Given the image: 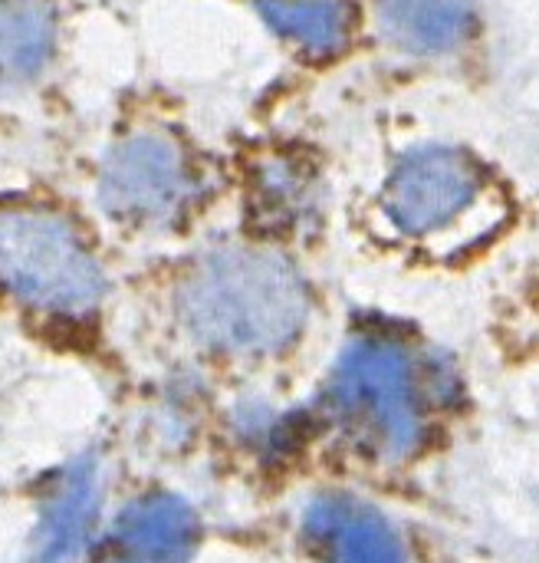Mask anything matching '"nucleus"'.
I'll list each match as a JSON object with an SVG mask.
<instances>
[{"instance_id": "nucleus-1", "label": "nucleus", "mask_w": 539, "mask_h": 563, "mask_svg": "<svg viewBox=\"0 0 539 563\" xmlns=\"http://www.w3.org/2000/svg\"><path fill=\"white\" fill-rule=\"evenodd\" d=\"M184 327L221 353H273L293 343L310 313L303 277L273 251L207 254L181 284Z\"/></svg>"}, {"instance_id": "nucleus-2", "label": "nucleus", "mask_w": 539, "mask_h": 563, "mask_svg": "<svg viewBox=\"0 0 539 563\" xmlns=\"http://www.w3.org/2000/svg\"><path fill=\"white\" fill-rule=\"evenodd\" d=\"M333 409L379 459L402 462L425 442V402L408 350L389 336H359L333 373Z\"/></svg>"}, {"instance_id": "nucleus-3", "label": "nucleus", "mask_w": 539, "mask_h": 563, "mask_svg": "<svg viewBox=\"0 0 539 563\" xmlns=\"http://www.w3.org/2000/svg\"><path fill=\"white\" fill-rule=\"evenodd\" d=\"M0 280L46 313H89L105 290L102 271L79 234L49 211L0 214Z\"/></svg>"}, {"instance_id": "nucleus-4", "label": "nucleus", "mask_w": 539, "mask_h": 563, "mask_svg": "<svg viewBox=\"0 0 539 563\" xmlns=\"http://www.w3.org/2000/svg\"><path fill=\"white\" fill-rule=\"evenodd\" d=\"M487 172L461 148H418L385 181L382 211L389 224L408 241H428L454 228L481 195Z\"/></svg>"}, {"instance_id": "nucleus-5", "label": "nucleus", "mask_w": 539, "mask_h": 563, "mask_svg": "<svg viewBox=\"0 0 539 563\" xmlns=\"http://www.w3.org/2000/svg\"><path fill=\"white\" fill-rule=\"evenodd\" d=\"M194 191L191 165L168 135L142 132L105 158L99 195L109 214L125 221H168Z\"/></svg>"}, {"instance_id": "nucleus-6", "label": "nucleus", "mask_w": 539, "mask_h": 563, "mask_svg": "<svg viewBox=\"0 0 539 563\" xmlns=\"http://www.w3.org/2000/svg\"><path fill=\"white\" fill-rule=\"evenodd\" d=\"M201 538V525L175 495H145L132 501L102 541L96 563H184Z\"/></svg>"}, {"instance_id": "nucleus-7", "label": "nucleus", "mask_w": 539, "mask_h": 563, "mask_svg": "<svg viewBox=\"0 0 539 563\" xmlns=\"http://www.w3.org/2000/svg\"><path fill=\"white\" fill-rule=\"evenodd\" d=\"M303 531L326 563H408L405 541L385 515L349 495L313 501Z\"/></svg>"}, {"instance_id": "nucleus-8", "label": "nucleus", "mask_w": 539, "mask_h": 563, "mask_svg": "<svg viewBox=\"0 0 539 563\" xmlns=\"http://www.w3.org/2000/svg\"><path fill=\"white\" fill-rule=\"evenodd\" d=\"M96 511H99V478L92 462H79L56 482V488L43 505L40 528H36V558L43 563L72 561L89 541Z\"/></svg>"}, {"instance_id": "nucleus-9", "label": "nucleus", "mask_w": 539, "mask_h": 563, "mask_svg": "<svg viewBox=\"0 0 539 563\" xmlns=\"http://www.w3.org/2000/svg\"><path fill=\"white\" fill-rule=\"evenodd\" d=\"M56 16L46 0H0V89L30 82L53 56Z\"/></svg>"}, {"instance_id": "nucleus-10", "label": "nucleus", "mask_w": 539, "mask_h": 563, "mask_svg": "<svg viewBox=\"0 0 539 563\" xmlns=\"http://www.w3.org/2000/svg\"><path fill=\"white\" fill-rule=\"evenodd\" d=\"M382 23L412 53L454 49L471 26V0H379Z\"/></svg>"}, {"instance_id": "nucleus-11", "label": "nucleus", "mask_w": 539, "mask_h": 563, "mask_svg": "<svg viewBox=\"0 0 539 563\" xmlns=\"http://www.w3.org/2000/svg\"><path fill=\"white\" fill-rule=\"evenodd\" d=\"M260 16L313 56H333L346 46L352 10L343 0H254Z\"/></svg>"}, {"instance_id": "nucleus-12", "label": "nucleus", "mask_w": 539, "mask_h": 563, "mask_svg": "<svg viewBox=\"0 0 539 563\" xmlns=\"http://www.w3.org/2000/svg\"><path fill=\"white\" fill-rule=\"evenodd\" d=\"M254 205L273 228H296L313 211L310 172L290 158H270L254 181Z\"/></svg>"}]
</instances>
